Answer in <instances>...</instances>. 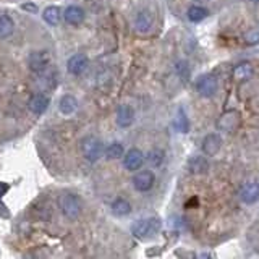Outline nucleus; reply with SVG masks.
Masks as SVG:
<instances>
[{
    "mask_svg": "<svg viewBox=\"0 0 259 259\" xmlns=\"http://www.w3.org/2000/svg\"><path fill=\"white\" fill-rule=\"evenodd\" d=\"M154 183H156V177L151 172V170H140L135 177H133V188L140 193L149 191Z\"/></svg>",
    "mask_w": 259,
    "mask_h": 259,
    "instance_id": "0eeeda50",
    "label": "nucleus"
},
{
    "mask_svg": "<svg viewBox=\"0 0 259 259\" xmlns=\"http://www.w3.org/2000/svg\"><path fill=\"white\" fill-rule=\"evenodd\" d=\"M196 91L202 97H212L219 89V81L214 75H201L196 79Z\"/></svg>",
    "mask_w": 259,
    "mask_h": 259,
    "instance_id": "423d86ee",
    "label": "nucleus"
},
{
    "mask_svg": "<svg viewBox=\"0 0 259 259\" xmlns=\"http://www.w3.org/2000/svg\"><path fill=\"white\" fill-rule=\"evenodd\" d=\"M112 212L117 217H125L132 212V204L125 198H118L112 202Z\"/></svg>",
    "mask_w": 259,
    "mask_h": 259,
    "instance_id": "4be33fe9",
    "label": "nucleus"
},
{
    "mask_svg": "<svg viewBox=\"0 0 259 259\" xmlns=\"http://www.w3.org/2000/svg\"><path fill=\"white\" fill-rule=\"evenodd\" d=\"M164 157H165V154H164V151H162V149H152V151L148 152L146 160H148L152 167H160L162 162H164Z\"/></svg>",
    "mask_w": 259,
    "mask_h": 259,
    "instance_id": "393cba45",
    "label": "nucleus"
},
{
    "mask_svg": "<svg viewBox=\"0 0 259 259\" xmlns=\"http://www.w3.org/2000/svg\"><path fill=\"white\" fill-rule=\"evenodd\" d=\"M240 199L245 202V204H254L259 201V183L251 182L241 186L240 190Z\"/></svg>",
    "mask_w": 259,
    "mask_h": 259,
    "instance_id": "f8f14e48",
    "label": "nucleus"
},
{
    "mask_svg": "<svg viewBox=\"0 0 259 259\" xmlns=\"http://www.w3.org/2000/svg\"><path fill=\"white\" fill-rule=\"evenodd\" d=\"M209 12L206 10L204 7H199V5H193L188 8V12H186V16H188V20L193 21V23H199L202 20L207 18Z\"/></svg>",
    "mask_w": 259,
    "mask_h": 259,
    "instance_id": "5701e85b",
    "label": "nucleus"
},
{
    "mask_svg": "<svg viewBox=\"0 0 259 259\" xmlns=\"http://www.w3.org/2000/svg\"><path fill=\"white\" fill-rule=\"evenodd\" d=\"M81 154L89 162H96L102 157L104 154V144L99 138L96 136H86L81 141Z\"/></svg>",
    "mask_w": 259,
    "mask_h": 259,
    "instance_id": "f03ea898",
    "label": "nucleus"
},
{
    "mask_svg": "<svg viewBox=\"0 0 259 259\" xmlns=\"http://www.w3.org/2000/svg\"><path fill=\"white\" fill-rule=\"evenodd\" d=\"M243 40H245V44H248V46L259 44V26L248 29L245 34H243Z\"/></svg>",
    "mask_w": 259,
    "mask_h": 259,
    "instance_id": "a878e982",
    "label": "nucleus"
},
{
    "mask_svg": "<svg viewBox=\"0 0 259 259\" xmlns=\"http://www.w3.org/2000/svg\"><path fill=\"white\" fill-rule=\"evenodd\" d=\"M133 26L138 32H149L154 26V16L149 10H141L135 16Z\"/></svg>",
    "mask_w": 259,
    "mask_h": 259,
    "instance_id": "9b49d317",
    "label": "nucleus"
},
{
    "mask_svg": "<svg viewBox=\"0 0 259 259\" xmlns=\"http://www.w3.org/2000/svg\"><path fill=\"white\" fill-rule=\"evenodd\" d=\"M15 31V21L12 16L0 15V39H7L13 34Z\"/></svg>",
    "mask_w": 259,
    "mask_h": 259,
    "instance_id": "aec40b11",
    "label": "nucleus"
},
{
    "mask_svg": "<svg viewBox=\"0 0 259 259\" xmlns=\"http://www.w3.org/2000/svg\"><path fill=\"white\" fill-rule=\"evenodd\" d=\"M63 20L71 26H78L84 21V10L78 5H68L63 12Z\"/></svg>",
    "mask_w": 259,
    "mask_h": 259,
    "instance_id": "4468645a",
    "label": "nucleus"
},
{
    "mask_svg": "<svg viewBox=\"0 0 259 259\" xmlns=\"http://www.w3.org/2000/svg\"><path fill=\"white\" fill-rule=\"evenodd\" d=\"M253 73H254V68H253V65L248 63V62H243V63H238L237 67L233 68L232 71V76L235 81H246L249 79L251 76H253Z\"/></svg>",
    "mask_w": 259,
    "mask_h": 259,
    "instance_id": "dca6fc26",
    "label": "nucleus"
},
{
    "mask_svg": "<svg viewBox=\"0 0 259 259\" xmlns=\"http://www.w3.org/2000/svg\"><path fill=\"white\" fill-rule=\"evenodd\" d=\"M188 170L194 175H202L209 170V162L202 156H194L188 160Z\"/></svg>",
    "mask_w": 259,
    "mask_h": 259,
    "instance_id": "f3484780",
    "label": "nucleus"
},
{
    "mask_svg": "<svg viewBox=\"0 0 259 259\" xmlns=\"http://www.w3.org/2000/svg\"><path fill=\"white\" fill-rule=\"evenodd\" d=\"M62 16H63L62 10L59 7H55V5L44 8V12H42V20L49 24V26H57V24L60 23Z\"/></svg>",
    "mask_w": 259,
    "mask_h": 259,
    "instance_id": "6ab92c4d",
    "label": "nucleus"
},
{
    "mask_svg": "<svg viewBox=\"0 0 259 259\" xmlns=\"http://www.w3.org/2000/svg\"><path fill=\"white\" fill-rule=\"evenodd\" d=\"M59 109L63 115H71V113H75L76 109H78V101L75 96L71 94H65L60 97L59 101Z\"/></svg>",
    "mask_w": 259,
    "mask_h": 259,
    "instance_id": "a211bd4d",
    "label": "nucleus"
},
{
    "mask_svg": "<svg viewBox=\"0 0 259 259\" xmlns=\"http://www.w3.org/2000/svg\"><path fill=\"white\" fill-rule=\"evenodd\" d=\"M51 65V55L47 51H34L28 57V67L34 73H44Z\"/></svg>",
    "mask_w": 259,
    "mask_h": 259,
    "instance_id": "39448f33",
    "label": "nucleus"
},
{
    "mask_svg": "<svg viewBox=\"0 0 259 259\" xmlns=\"http://www.w3.org/2000/svg\"><path fill=\"white\" fill-rule=\"evenodd\" d=\"M196 2H201V0H196Z\"/></svg>",
    "mask_w": 259,
    "mask_h": 259,
    "instance_id": "c756f323",
    "label": "nucleus"
},
{
    "mask_svg": "<svg viewBox=\"0 0 259 259\" xmlns=\"http://www.w3.org/2000/svg\"><path fill=\"white\" fill-rule=\"evenodd\" d=\"M143 164H144V154L138 148L130 149L123 156V165L126 170H130V172L140 170L143 167Z\"/></svg>",
    "mask_w": 259,
    "mask_h": 259,
    "instance_id": "1a4fd4ad",
    "label": "nucleus"
},
{
    "mask_svg": "<svg viewBox=\"0 0 259 259\" xmlns=\"http://www.w3.org/2000/svg\"><path fill=\"white\" fill-rule=\"evenodd\" d=\"M160 229V221L156 217H149V219H143V221H138L133 227L132 232L136 238H149L154 233H157Z\"/></svg>",
    "mask_w": 259,
    "mask_h": 259,
    "instance_id": "7ed1b4c3",
    "label": "nucleus"
},
{
    "mask_svg": "<svg viewBox=\"0 0 259 259\" xmlns=\"http://www.w3.org/2000/svg\"><path fill=\"white\" fill-rule=\"evenodd\" d=\"M240 120H241V115L238 110H225L221 118L217 120V128L221 130V132H225V133H233L235 130L240 126Z\"/></svg>",
    "mask_w": 259,
    "mask_h": 259,
    "instance_id": "20e7f679",
    "label": "nucleus"
},
{
    "mask_svg": "<svg viewBox=\"0 0 259 259\" xmlns=\"http://www.w3.org/2000/svg\"><path fill=\"white\" fill-rule=\"evenodd\" d=\"M59 206L62 214L68 219V221H76L81 215V201L76 194L73 193H62L59 198Z\"/></svg>",
    "mask_w": 259,
    "mask_h": 259,
    "instance_id": "f257e3e1",
    "label": "nucleus"
},
{
    "mask_svg": "<svg viewBox=\"0 0 259 259\" xmlns=\"http://www.w3.org/2000/svg\"><path fill=\"white\" fill-rule=\"evenodd\" d=\"M194 204H199L198 198H193L191 201H188V202H186V207H190V206H194Z\"/></svg>",
    "mask_w": 259,
    "mask_h": 259,
    "instance_id": "bb28decb",
    "label": "nucleus"
},
{
    "mask_svg": "<svg viewBox=\"0 0 259 259\" xmlns=\"http://www.w3.org/2000/svg\"><path fill=\"white\" fill-rule=\"evenodd\" d=\"M104 156L107 157L109 160H115L125 156V149H123V144L118 143V141H113L110 143L107 148L104 149Z\"/></svg>",
    "mask_w": 259,
    "mask_h": 259,
    "instance_id": "412c9836",
    "label": "nucleus"
},
{
    "mask_svg": "<svg viewBox=\"0 0 259 259\" xmlns=\"http://www.w3.org/2000/svg\"><path fill=\"white\" fill-rule=\"evenodd\" d=\"M174 126H175L177 132H180V133H188L190 125H188V118H186V113L183 112V109H178L177 117H175V120H174Z\"/></svg>",
    "mask_w": 259,
    "mask_h": 259,
    "instance_id": "b1692460",
    "label": "nucleus"
},
{
    "mask_svg": "<svg viewBox=\"0 0 259 259\" xmlns=\"http://www.w3.org/2000/svg\"><path fill=\"white\" fill-rule=\"evenodd\" d=\"M251 2H259V0H251Z\"/></svg>",
    "mask_w": 259,
    "mask_h": 259,
    "instance_id": "c85d7f7f",
    "label": "nucleus"
},
{
    "mask_svg": "<svg viewBox=\"0 0 259 259\" xmlns=\"http://www.w3.org/2000/svg\"><path fill=\"white\" fill-rule=\"evenodd\" d=\"M221 148H222V138L217 133H210L202 140V152L206 156H215L221 151Z\"/></svg>",
    "mask_w": 259,
    "mask_h": 259,
    "instance_id": "ddd939ff",
    "label": "nucleus"
},
{
    "mask_svg": "<svg viewBox=\"0 0 259 259\" xmlns=\"http://www.w3.org/2000/svg\"><path fill=\"white\" fill-rule=\"evenodd\" d=\"M23 10H36L34 5H23Z\"/></svg>",
    "mask_w": 259,
    "mask_h": 259,
    "instance_id": "cd10ccee",
    "label": "nucleus"
},
{
    "mask_svg": "<svg viewBox=\"0 0 259 259\" xmlns=\"http://www.w3.org/2000/svg\"><path fill=\"white\" fill-rule=\"evenodd\" d=\"M51 101L44 93H36L31 96V99L28 102V109L34 113V115H42V113L49 109Z\"/></svg>",
    "mask_w": 259,
    "mask_h": 259,
    "instance_id": "9d476101",
    "label": "nucleus"
},
{
    "mask_svg": "<svg viewBox=\"0 0 259 259\" xmlns=\"http://www.w3.org/2000/svg\"><path fill=\"white\" fill-rule=\"evenodd\" d=\"M88 67H89V60H88V57L84 54L71 55L68 59V62H67V70L73 76H81L88 70Z\"/></svg>",
    "mask_w": 259,
    "mask_h": 259,
    "instance_id": "6e6552de",
    "label": "nucleus"
},
{
    "mask_svg": "<svg viewBox=\"0 0 259 259\" xmlns=\"http://www.w3.org/2000/svg\"><path fill=\"white\" fill-rule=\"evenodd\" d=\"M133 120H135L133 109L130 107V105H126V104L120 105L118 110H117V125L120 128H128V126H132Z\"/></svg>",
    "mask_w": 259,
    "mask_h": 259,
    "instance_id": "2eb2a0df",
    "label": "nucleus"
}]
</instances>
